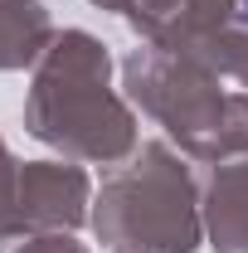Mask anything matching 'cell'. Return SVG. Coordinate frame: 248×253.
Here are the masks:
<instances>
[{"mask_svg": "<svg viewBox=\"0 0 248 253\" xmlns=\"http://www.w3.org/2000/svg\"><path fill=\"white\" fill-rule=\"evenodd\" d=\"M244 5H248V0H244Z\"/></svg>", "mask_w": 248, "mask_h": 253, "instance_id": "cell-1", "label": "cell"}]
</instances>
